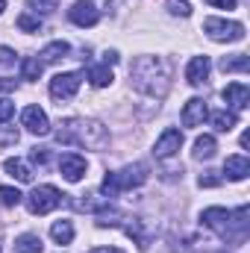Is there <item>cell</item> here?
Masks as SVG:
<instances>
[{"label":"cell","instance_id":"cell-1","mask_svg":"<svg viewBox=\"0 0 250 253\" xmlns=\"http://www.w3.org/2000/svg\"><path fill=\"white\" fill-rule=\"evenodd\" d=\"M132 85L147 97H165L171 88V62L165 56H138L129 68Z\"/></svg>","mask_w":250,"mask_h":253},{"label":"cell","instance_id":"cell-2","mask_svg":"<svg viewBox=\"0 0 250 253\" xmlns=\"http://www.w3.org/2000/svg\"><path fill=\"white\" fill-rule=\"evenodd\" d=\"M248 215H250L248 203L239 206V209H233V212H230V209H221V206H209V209H203L200 221H203V227L215 230L224 242H230V245H242V242L248 239V230H250Z\"/></svg>","mask_w":250,"mask_h":253},{"label":"cell","instance_id":"cell-3","mask_svg":"<svg viewBox=\"0 0 250 253\" xmlns=\"http://www.w3.org/2000/svg\"><path fill=\"white\" fill-rule=\"evenodd\" d=\"M56 141L59 144H85L91 150H100L106 147L109 141V132L100 121H80V118H71L65 121L62 129L56 132Z\"/></svg>","mask_w":250,"mask_h":253},{"label":"cell","instance_id":"cell-4","mask_svg":"<svg viewBox=\"0 0 250 253\" xmlns=\"http://www.w3.org/2000/svg\"><path fill=\"white\" fill-rule=\"evenodd\" d=\"M144 180H147V165H141V162L126 165L121 171H109V174L103 177V194H106V197H115V194H121V191H126V189L141 186Z\"/></svg>","mask_w":250,"mask_h":253},{"label":"cell","instance_id":"cell-5","mask_svg":"<svg viewBox=\"0 0 250 253\" xmlns=\"http://www.w3.org/2000/svg\"><path fill=\"white\" fill-rule=\"evenodd\" d=\"M203 33L212 42H242L245 39V24L239 21H224V18H206Z\"/></svg>","mask_w":250,"mask_h":253},{"label":"cell","instance_id":"cell-6","mask_svg":"<svg viewBox=\"0 0 250 253\" xmlns=\"http://www.w3.org/2000/svg\"><path fill=\"white\" fill-rule=\"evenodd\" d=\"M62 191L53 189V186H39V189L30 191V197H27V209L33 212V215H47V212H53L59 203H62Z\"/></svg>","mask_w":250,"mask_h":253},{"label":"cell","instance_id":"cell-7","mask_svg":"<svg viewBox=\"0 0 250 253\" xmlns=\"http://www.w3.org/2000/svg\"><path fill=\"white\" fill-rule=\"evenodd\" d=\"M80 83H83V74H80V71L56 74V77L50 80V97H53V100H71V97L77 94Z\"/></svg>","mask_w":250,"mask_h":253},{"label":"cell","instance_id":"cell-8","mask_svg":"<svg viewBox=\"0 0 250 253\" xmlns=\"http://www.w3.org/2000/svg\"><path fill=\"white\" fill-rule=\"evenodd\" d=\"M68 18L77 24V27H94L100 21V12L91 0H77L71 9H68Z\"/></svg>","mask_w":250,"mask_h":253},{"label":"cell","instance_id":"cell-9","mask_svg":"<svg viewBox=\"0 0 250 253\" xmlns=\"http://www.w3.org/2000/svg\"><path fill=\"white\" fill-rule=\"evenodd\" d=\"M180 147H183V132L171 126V129H165V132L159 135V141H156L153 153H156V159H171Z\"/></svg>","mask_w":250,"mask_h":253},{"label":"cell","instance_id":"cell-10","mask_svg":"<svg viewBox=\"0 0 250 253\" xmlns=\"http://www.w3.org/2000/svg\"><path fill=\"white\" fill-rule=\"evenodd\" d=\"M21 124L27 126L33 135H47L50 132V121H47L44 109H39V106H27L24 115H21Z\"/></svg>","mask_w":250,"mask_h":253},{"label":"cell","instance_id":"cell-11","mask_svg":"<svg viewBox=\"0 0 250 253\" xmlns=\"http://www.w3.org/2000/svg\"><path fill=\"white\" fill-rule=\"evenodd\" d=\"M206 118H209V109H206V100L203 97H191L186 106H183V115H180L183 126H200Z\"/></svg>","mask_w":250,"mask_h":253},{"label":"cell","instance_id":"cell-12","mask_svg":"<svg viewBox=\"0 0 250 253\" xmlns=\"http://www.w3.org/2000/svg\"><path fill=\"white\" fill-rule=\"evenodd\" d=\"M59 171H62V177L68 183H80L85 177V159L77 156V153H65L59 159Z\"/></svg>","mask_w":250,"mask_h":253},{"label":"cell","instance_id":"cell-13","mask_svg":"<svg viewBox=\"0 0 250 253\" xmlns=\"http://www.w3.org/2000/svg\"><path fill=\"white\" fill-rule=\"evenodd\" d=\"M221 97H224V103H227V106H233V109H245V106L250 103L248 83H230V85L221 91Z\"/></svg>","mask_w":250,"mask_h":253},{"label":"cell","instance_id":"cell-14","mask_svg":"<svg viewBox=\"0 0 250 253\" xmlns=\"http://www.w3.org/2000/svg\"><path fill=\"white\" fill-rule=\"evenodd\" d=\"M209 71H212V62H209V56H194L186 68V80L188 85H203L206 80H209Z\"/></svg>","mask_w":250,"mask_h":253},{"label":"cell","instance_id":"cell-15","mask_svg":"<svg viewBox=\"0 0 250 253\" xmlns=\"http://www.w3.org/2000/svg\"><path fill=\"white\" fill-rule=\"evenodd\" d=\"M224 174H227V180H245L250 174V162L248 156H230L227 162H224Z\"/></svg>","mask_w":250,"mask_h":253},{"label":"cell","instance_id":"cell-16","mask_svg":"<svg viewBox=\"0 0 250 253\" xmlns=\"http://www.w3.org/2000/svg\"><path fill=\"white\" fill-rule=\"evenodd\" d=\"M3 168H6V174H9L12 180H18V183H33V171H30L21 159H6Z\"/></svg>","mask_w":250,"mask_h":253},{"label":"cell","instance_id":"cell-17","mask_svg":"<svg viewBox=\"0 0 250 253\" xmlns=\"http://www.w3.org/2000/svg\"><path fill=\"white\" fill-rule=\"evenodd\" d=\"M42 251H44V245H42V239L36 233H24L15 242V253H42Z\"/></svg>","mask_w":250,"mask_h":253},{"label":"cell","instance_id":"cell-18","mask_svg":"<svg viewBox=\"0 0 250 253\" xmlns=\"http://www.w3.org/2000/svg\"><path fill=\"white\" fill-rule=\"evenodd\" d=\"M215 150H218L215 135H200V138L194 141V159H212Z\"/></svg>","mask_w":250,"mask_h":253},{"label":"cell","instance_id":"cell-19","mask_svg":"<svg viewBox=\"0 0 250 253\" xmlns=\"http://www.w3.org/2000/svg\"><path fill=\"white\" fill-rule=\"evenodd\" d=\"M71 53V44L68 42H50L44 50H42V62H59Z\"/></svg>","mask_w":250,"mask_h":253},{"label":"cell","instance_id":"cell-20","mask_svg":"<svg viewBox=\"0 0 250 253\" xmlns=\"http://www.w3.org/2000/svg\"><path fill=\"white\" fill-rule=\"evenodd\" d=\"M221 71L224 74H245V71H250V59L245 56V53H236V56H224L221 59Z\"/></svg>","mask_w":250,"mask_h":253},{"label":"cell","instance_id":"cell-21","mask_svg":"<svg viewBox=\"0 0 250 253\" xmlns=\"http://www.w3.org/2000/svg\"><path fill=\"white\" fill-rule=\"evenodd\" d=\"M50 239H53L56 245H71V242H74V224H71V221H56V224L50 227Z\"/></svg>","mask_w":250,"mask_h":253},{"label":"cell","instance_id":"cell-22","mask_svg":"<svg viewBox=\"0 0 250 253\" xmlns=\"http://www.w3.org/2000/svg\"><path fill=\"white\" fill-rule=\"evenodd\" d=\"M88 80H91L94 88H103V85H109L115 77H112V68H109V65H94V68H88Z\"/></svg>","mask_w":250,"mask_h":253},{"label":"cell","instance_id":"cell-23","mask_svg":"<svg viewBox=\"0 0 250 253\" xmlns=\"http://www.w3.org/2000/svg\"><path fill=\"white\" fill-rule=\"evenodd\" d=\"M212 124H215V129H221V132H230L233 126L239 124V118H236V112L221 109V112H212Z\"/></svg>","mask_w":250,"mask_h":253},{"label":"cell","instance_id":"cell-24","mask_svg":"<svg viewBox=\"0 0 250 253\" xmlns=\"http://www.w3.org/2000/svg\"><path fill=\"white\" fill-rule=\"evenodd\" d=\"M42 68H44L42 59L27 56V59H21V77H24V80H39V77H42Z\"/></svg>","mask_w":250,"mask_h":253},{"label":"cell","instance_id":"cell-25","mask_svg":"<svg viewBox=\"0 0 250 253\" xmlns=\"http://www.w3.org/2000/svg\"><path fill=\"white\" fill-rule=\"evenodd\" d=\"M21 191L12 189V186H0V206H18L21 203Z\"/></svg>","mask_w":250,"mask_h":253},{"label":"cell","instance_id":"cell-26","mask_svg":"<svg viewBox=\"0 0 250 253\" xmlns=\"http://www.w3.org/2000/svg\"><path fill=\"white\" fill-rule=\"evenodd\" d=\"M18 30H24V33H39V30H42V21L24 12V15H18Z\"/></svg>","mask_w":250,"mask_h":253},{"label":"cell","instance_id":"cell-27","mask_svg":"<svg viewBox=\"0 0 250 253\" xmlns=\"http://www.w3.org/2000/svg\"><path fill=\"white\" fill-rule=\"evenodd\" d=\"M27 6H30L33 12H42V15H50V12H56V6H59V0H27Z\"/></svg>","mask_w":250,"mask_h":253},{"label":"cell","instance_id":"cell-28","mask_svg":"<svg viewBox=\"0 0 250 253\" xmlns=\"http://www.w3.org/2000/svg\"><path fill=\"white\" fill-rule=\"evenodd\" d=\"M21 132L15 126H0V147H9V144H18Z\"/></svg>","mask_w":250,"mask_h":253},{"label":"cell","instance_id":"cell-29","mask_svg":"<svg viewBox=\"0 0 250 253\" xmlns=\"http://www.w3.org/2000/svg\"><path fill=\"white\" fill-rule=\"evenodd\" d=\"M165 6H168L171 15H180V18H188V15H191V6H188L186 0H168Z\"/></svg>","mask_w":250,"mask_h":253},{"label":"cell","instance_id":"cell-30","mask_svg":"<svg viewBox=\"0 0 250 253\" xmlns=\"http://www.w3.org/2000/svg\"><path fill=\"white\" fill-rule=\"evenodd\" d=\"M30 162L44 168V165L50 162V150H47V147H33V150H30Z\"/></svg>","mask_w":250,"mask_h":253},{"label":"cell","instance_id":"cell-31","mask_svg":"<svg viewBox=\"0 0 250 253\" xmlns=\"http://www.w3.org/2000/svg\"><path fill=\"white\" fill-rule=\"evenodd\" d=\"M200 189H215V186H221V177H218V171H206V174H200Z\"/></svg>","mask_w":250,"mask_h":253},{"label":"cell","instance_id":"cell-32","mask_svg":"<svg viewBox=\"0 0 250 253\" xmlns=\"http://www.w3.org/2000/svg\"><path fill=\"white\" fill-rule=\"evenodd\" d=\"M15 115V103L12 100H0V124H6Z\"/></svg>","mask_w":250,"mask_h":253},{"label":"cell","instance_id":"cell-33","mask_svg":"<svg viewBox=\"0 0 250 253\" xmlns=\"http://www.w3.org/2000/svg\"><path fill=\"white\" fill-rule=\"evenodd\" d=\"M0 65H15V50L0 47Z\"/></svg>","mask_w":250,"mask_h":253},{"label":"cell","instance_id":"cell-34","mask_svg":"<svg viewBox=\"0 0 250 253\" xmlns=\"http://www.w3.org/2000/svg\"><path fill=\"white\" fill-rule=\"evenodd\" d=\"M209 6H218V9H236V0H206Z\"/></svg>","mask_w":250,"mask_h":253},{"label":"cell","instance_id":"cell-35","mask_svg":"<svg viewBox=\"0 0 250 253\" xmlns=\"http://www.w3.org/2000/svg\"><path fill=\"white\" fill-rule=\"evenodd\" d=\"M15 80H9V77H0V91H15Z\"/></svg>","mask_w":250,"mask_h":253},{"label":"cell","instance_id":"cell-36","mask_svg":"<svg viewBox=\"0 0 250 253\" xmlns=\"http://www.w3.org/2000/svg\"><path fill=\"white\" fill-rule=\"evenodd\" d=\"M103 62H106V65H115V62H118V53H115V50H106V53H103Z\"/></svg>","mask_w":250,"mask_h":253},{"label":"cell","instance_id":"cell-37","mask_svg":"<svg viewBox=\"0 0 250 253\" xmlns=\"http://www.w3.org/2000/svg\"><path fill=\"white\" fill-rule=\"evenodd\" d=\"M91 253H124L121 248H94Z\"/></svg>","mask_w":250,"mask_h":253},{"label":"cell","instance_id":"cell-38","mask_svg":"<svg viewBox=\"0 0 250 253\" xmlns=\"http://www.w3.org/2000/svg\"><path fill=\"white\" fill-rule=\"evenodd\" d=\"M3 9H6V0H0V12H3Z\"/></svg>","mask_w":250,"mask_h":253}]
</instances>
